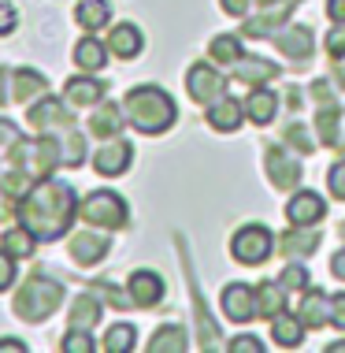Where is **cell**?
<instances>
[{
	"label": "cell",
	"instance_id": "cell-1",
	"mask_svg": "<svg viewBox=\"0 0 345 353\" xmlns=\"http://www.w3.org/2000/svg\"><path fill=\"white\" fill-rule=\"evenodd\" d=\"M19 223L34 231L37 242H56L71 231L79 219V194L71 183H56V179H41L30 186V194L15 205Z\"/></svg>",
	"mask_w": 345,
	"mask_h": 353
},
{
	"label": "cell",
	"instance_id": "cell-2",
	"mask_svg": "<svg viewBox=\"0 0 345 353\" xmlns=\"http://www.w3.org/2000/svg\"><path fill=\"white\" fill-rule=\"evenodd\" d=\"M123 112H127V123L138 134H167L171 127H175L178 119V104L175 97L164 90V85H134L127 93V101H123Z\"/></svg>",
	"mask_w": 345,
	"mask_h": 353
},
{
	"label": "cell",
	"instance_id": "cell-3",
	"mask_svg": "<svg viewBox=\"0 0 345 353\" xmlns=\"http://www.w3.org/2000/svg\"><path fill=\"white\" fill-rule=\"evenodd\" d=\"M60 305H63L60 279H49V275L34 272V275H26V279L19 283V290L12 298V312L26 323H41V320H49Z\"/></svg>",
	"mask_w": 345,
	"mask_h": 353
},
{
	"label": "cell",
	"instance_id": "cell-4",
	"mask_svg": "<svg viewBox=\"0 0 345 353\" xmlns=\"http://www.w3.org/2000/svg\"><path fill=\"white\" fill-rule=\"evenodd\" d=\"M8 160H12V168L26 171L37 183H41V179H52V171L63 168L60 164V138H52V134L23 138L19 134L12 145H8Z\"/></svg>",
	"mask_w": 345,
	"mask_h": 353
},
{
	"label": "cell",
	"instance_id": "cell-5",
	"mask_svg": "<svg viewBox=\"0 0 345 353\" xmlns=\"http://www.w3.org/2000/svg\"><path fill=\"white\" fill-rule=\"evenodd\" d=\"M79 219L101 231H123L130 223V208L115 190H93L79 201Z\"/></svg>",
	"mask_w": 345,
	"mask_h": 353
},
{
	"label": "cell",
	"instance_id": "cell-6",
	"mask_svg": "<svg viewBox=\"0 0 345 353\" xmlns=\"http://www.w3.org/2000/svg\"><path fill=\"white\" fill-rule=\"evenodd\" d=\"M271 253H275V234L264 223H245L230 238V256L245 268H260Z\"/></svg>",
	"mask_w": 345,
	"mask_h": 353
},
{
	"label": "cell",
	"instance_id": "cell-7",
	"mask_svg": "<svg viewBox=\"0 0 345 353\" xmlns=\"http://www.w3.org/2000/svg\"><path fill=\"white\" fill-rule=\"evenodd\" d=\"M26 123H30L37 134H52V138H60L63 130L79 127V123H74V116H71V104L60 101V97H52V93H45V97H37V101L30 104Z\"/></svg>",
	"mask_w": 345,
	"mask_h": 353
},
{
	"label": "cell",
	"instance_id": "cell-8",
	"mask_svg": "<svg viewBox=\"0 0 345 353\" xmlns=\"http://www.w3.org/2000/svg\"><path fill=\"white\" fill-rule=\"evenodd\" d=\"M186 93L194 97L197 104H212L216 97L227 93V74L216 68V60H197L194 68L186 71Z\"/></svg>",
	"mask_w": 345,
	"mask_h": 353
},
{
	"label": "cell",
	"instance_id": "cell-9",
	"mask_svg": "<svg viewBox=\"0 0 345 353\" xmlns=\"http://www.w3.org/2000/svg\"><path fill=\"white\" fill-rule=\"evenodd\" d=\"M134 164V145L127 138H104V145L97 149V157H93V171L104 179H115V175H127Z\"/></svg>",
	"mask_w": 345,
	"mask_h": 353
},
{
	"label": "cell",
	"instance_id": "cell-10",
	"mask_svg": "<svg viewBox=\"0 0 345 353\" xmlns=\"http://www.w3.org/2000/svg\"><path fill=\"white\" fill-rule=\"evenodd\" d=\"M264 168H267V179H271L275 190H297L301 186V164L286 152L282 145H267L264 149Z\"/></svg>",
	"mask_w": 345,
	"mask_h": 353
},
{
	"label": "cell",
	"instance_id": "cell-11",
	"mask_svg": "<svg viewBox=\"0 0 345 353\" xmlns=\"http://www.w3.org/2000/svg\"><path fill=\"white\" fill-rule=\"evenodd\" d=\"M127 294H130L134 309H156V305L164 301V294H167V283L160 279V272L138 268L127 279Z\"/></svg>",
	"mask_w": 345,
	"mask_h": 353
},
{
	"label": "cell",
	"instance_id": "cell-12",
	"mask_svg": "<svg viewBox=\"0 0 345 353\" xmlns=\"http://www.w3.org/2000/svg\"><path fill=\"white\" fill-rule=\"evenodd\" d=\"M286 219L297 227H320V219H327V201L315 190H293L286 201Z\"/></svg>",
	"mask_w": 345,
	"mask_h": 353
},
{
	"label": "cell",
	"instance_id": "cell-13",
	"mask_svg": "<svg viewBox=\"0 0 345 353\" xmlns=\"http://www.w3.org/2000/svg\"><path fill=\"white\" fill-rule=\"evenodd\" d=\"M104 93H108V82L97 79V74L82 71L74 74V79L63 82V101L71 104V108H93V104L104 101Z\"/></svg>",
	"mask_w": 345,
	"mask_h": 353
},
{
	"label": "cell",
	"instance_id": "cell-14",
	"mask_svg": "<svg viewBox=\"0 0 345 353\" xmlns=\"http://www.w3.org/2000/svg\"><path fill=\"white\" fill-rule=\"evenodd\" d=\"M67 250H71V261H74V264L93 268V264H101L104 256H108L112 242H108V234H101V227H97V231H79V234H71Z\"/></svg>",
	"mask_w": 345,
	"mask_h": 353
},
{
	"label": "cell",
	"instance_id": "cell-15",
	"mask_svg": "<svg viewBox=\"0 0 345 353\" xmlns=\"http://www.w3.org/2000/svg\"><path fill=\"white\" fill-rule=\"evenodd\" d=\"M275 49H279L286 60H309V56L315 52V34H312V26H304V23H293V26H282L279 34H275Z\"/></svg>",
	"mask_w": 345,
	"mask_h": 353
},
{
	"label": "cell",
	"instance_id": "cell-16",
	"mask_svg": "<svg viewBox=\"0 0 345 353\" xmlns=\"http://www.w3.org/2000/svg\"><path fill=\"white\" fill-rule=\"evenodd\" d=\"M205 119H208V127H212V130H219V134H234V130L245 123V101L223 93V97H216L212 104H208Z\"/></svg>",
	"mask_w": 345,
	"mask_h": 353
},
{
	"label": "cell",
	"instance_id": "cell-17",
	"mask_svg": "<svg viewBox=\"0 0 345 353\" xmlns=\"http://www.w3.org/2000/svg\"><path fill=\"white\" fill-rule=\"evenodd\" d=\"M219 305H223V316L234 320V323H249L256 316V290L249 283H230L223 286V298H219Z\"/></svg>",
	"mask_w": 345,
	"mask_h": 353
},
{
	"label": "cell",
	"instance_id": "cell-18",
	"mask_svg": "<svg viewBox=\"0 0 345 353\" xmlns=\"http://www.w3.org/2000/svg\"><path fill=\"white\" fill-rule=\"evenodd\" d=\"M279 93H271L267 85H249V97H245V119L253 127H267L279 116Z\"/></svg>",
	"mask_w": 345,
	"mask_h": 353
},
{
	"label": "cell",
	"instance_id": "cell-19",
	"mask_svg": "<svg viewBox=\"0 0 345 353\" xmlns=\"http://www.w3.org/2000/svg\"><path fill=\"white\" fill-rule=\"evenodd\" d=\"M145 49V34H141V26L134 23H115L108 30V52L119 56V60H134V56H141Z\"/></svg>",
	"mask_w": 345,
	"mask_h": 353
},
{
	"label": "cell",
	"instance_id": "cell-20",
	"mask_svg": "<svg viewBox=\"0 0 345 353\" xmlns=\"http://www.w3.org/2000/svg\"><path fill=\"white\" fill-rule=\"evenodd\" d=\"M279 245H282V256H290V261H304V256H312L315 250H320V227H297V223H290V231H282Z\"/></svg>",
	"mask_w": 345,
	"mask_h": 353
},
{
	"label": "cell",
	"instance_id": "cell-21",
	"mask_svg": "<svg viewBox=\"0 0 345 353\" xmlns=\"http://www.w3.org/2000/svg\"><path fill=\"white\" fill-rule=\"evenodd\" d=\"M123 119H127V112H123L119 104L101 101V104H93V116L85 123V130H90L93 138H115L123 130Z\"/></svg>",
	"mask_w": 345,
	"mask_h": 353
},
{
	"label": "cell",
	"instance_id": "cell-22",
	"mask_svg": "<svg viewBox=\"0 0 345 353\" xmlns=\"http://www.w3.org/2000/svg\"><path fill=\"white\" fill-rule=\"evenodd\" d=\"M297 316H301V323L309 331H320V327H327L331 323V294H323V290H304V298L301 305H297Z\"/></svg>",
	"mask_w": 345,
	"mask_h": 353
},
{
	"label": "cell",
	"instance_id": "cell-23",
	"mask_svg": "<svg viewBox=\"0 0 345 353\" xmlns=\"http://www.w3.org/2000/svg\"><path fill=\"white\" fill-rule=\"evenodd\" d=\"M49 93V79L34 68H19L12 71V101L15 104H34L37 97Z\"/></svg>",
	"mask_w": 345,
	"mask_h": 353
},
{
	"label": "cell",
	"instance_id": "cell-24",
	"mask_svg": "<svg viewBox=\"0 0 345 353\" xmlns=\"http://www.w3.org/2000/svg\"><path fill=\"white\" fill-rule=\"evenodd\" d=\"M71 60H74V68H79V71L97 74V71L104 68V63H108V41H101L97 34H85L82 41H74Z\"/></svg>",
	"mask_w": 345,
	"mask_h": 353
},
{
	"label": "cell",
	"instance_id": "cell-25",
	"mask_svg": "<svg viewBox=\"0 0 345 353\" xmlns=\"http://www.w3.org/2000/svg\"><path fill=\"white\" fill-rule=\"evenodd\" d=\"M230 74L245 85H267V82L279 79V68H275L271 60H264V56H242V60L230 68Z\"/></svg>",
	"mask_w": 345,
	"mask_h": 353
},
{
	"label": "cell",
	"instance_id": "cell-26",
	"mask_svg": "<svg viewBox=\"0 0 345 353\" xmlns=\"http://www.w3.org/2000/svg\"><path fill=\"white\" fill-rule=\"evenodd\" d=\"M286 286L279 279H264L260 286H256V316H267L275 320L279 312H286Z\"/></svg>",
	"mask_w": 345,
	"mask_h": 353
},
{
	"label": "cell",
	"instance_id": "cell-27",
	"mask_svg": "<svg viewBox=\"0 0 345 353\" xmlns=\"http://www.w3.org/2000/svg\"><path fill=\"white\" fill-rule=\"evenodd\" d=\"M304 323L297 312H279V316L271 320V339H275V346H282V350H297L301 346V339H304Z\"/></svg>",
	"mask_w": 345,
	"mask_h": 353
},
{
	"label": "cell",
	"instance_id": "cell-28",
	"mask_svg": "<svg viewBox=\"0 0 345 353\" xmlns=\"http://www.w3.org/2000/svg\"><path fill=\"white\" fill-rule=\"evenodd\" d=\"M108 19H112V4H108V0H79V8H74V23H79L85 34L104 30Z\"/></svg>",
	"mask_w": 345,
	"mask_h": 353
},
{
	"label": "cell",
	"instance_id": "cell-29",
	"mask_svg": "<svg viewBox=\"0 0 345 353\" xmlns=\"http://www.w3.org/2000/svg\"><path fill=\"white\" fill-rule=\"evenodd\" d=\"M67 323H71V327H82V331H93L101 323V301L93 298V294H79L74 305L67 309Z\"/></svg>",
	"mask_w": 345,
	"mask_h": 353
},
{
	"label": "cell",
	"instance_id": "cell-30",
	"mask_svg": "<svg viewBox=\"0 0 345 353\" xmlns=\"http://www.w3.org/2000/svg\"><path fill=\"white\" fill-rule=\"evenodd\" d=\"M145 350L149 353H186L189 342H186V331L178 323H167V327H156V335H152V342Z\"/></svg>",
	"mask_w": 345,
	"mask_h": 353
},
{
	"label": "cell",
	"instance_id": "cell-31",
	"mask_svg": "<svg viewBox=\"0 0 345 353\" xmlns=\"http://www.w3.org/2000/svg\"><path fill=\"white\" fill-rule=\"evenodd\" d=\"M208 52H212V60L219 63V68H234L238 60H242V37H234V34H216L212 37V45H208Z\"/></svg>",
	"mask_w": 345,
	"mask_h": 353
},
{
	"label": "cell",
	"instance_id": "cell-32",
	"mask_svg": "<svg viewBox=\"0 0 345 353\" xmlns=\"http://www.w3.org/2000/svg\"><path fill=\"white\" fill-rule=\"evenodd\" d=\"M60 164L63 168H82L85 164V134L79 127L60 134Z\"/></svg>",
	"mask_w": 345,
	"mask_h": 353
},
{
	"label": "cell",
	"instance_id": "cell-33",
	"mask_svg": "<svg viewBox=\"0 0 345 353\" xmlns=\"http://www.w3.org/2000/svg\"><path fill=\"white\" fill-rule=\"evenodd\" d=\"M0 245H4L8 253H15L19 261H26V256L37 250V238H34V231H26V227L19 223V227H8V231L0 234Z\"/></svg>",
	"mask_w": 345,
	"mask_h": 353
},
{
	"label": "cell",
	"instance_id": "cell-34",
	"mask_svg": "<svg viewBox=\"0 0 345 353\" xmlns=\"http://www.w3.org/2000/svg\"><path fill=\"white\" fill-rule=\"evenodd\" d=\"M37 183V179H30L26 171H19V168H12V171H4L0 175V197H8V201H23L26 194H30V186Z\"/></svg>",
	"mask_w": 345,
	"mask_h": 353
},
{
	"label": "cell",
	"instance_id": "cell-35",
	"mask_svg": "<svg viewBox=\"0 0 345 353\" xmlns=\"http://www.w3.org/2000/svg\"><path fill=\"white\" fill-rule=\"evenodd\" d=\"M134 346H138V331H134L130 323H112L108 335L101 342L104 353H130Z\"/></svg>",
	"mask_w": 345,
	"mask_h": 353
},
{
	"label": "cell",
	"instance_id": "cell-36",
	"mask_svg": "<svg viewBox=\"0 0 345 353\" xmlns=\"http://www.w3.org/2000/svg\"><path fill=\"white\" fill-rule=\"evenodd\" d=\"M275 279H279L290 294H293V290H301V294H304V290H309V283H312V275H309V268H304L301 261H290L279 275H275Z\"/></svg>",
	"mask_w": 345,
	"mask_h": 353
},
{
	"label": "cell",
	"instance_id": "cell-37",
	"mask_svg": "<svg viewBox=\"0 0 345 353\" xmlns=\"http://www.w3.org/2000/svg\"><path fill=\"white\" fill-rule=\"evenodd\" d=\"M290 19V8L286 12H271V15H260V19H245V26H242V34L245 37H264V34H271L279 23H286Z\"/></svg>",
	"mask_w": 345,
	"mask_h": 353
},
{
	"label": "cell",
	"instance_id": "cell-38",
	"mask_svg": "<svg viewBox=\"0 0 345 353\" xmlns=\"http://www.w3.org/2000/svg\"><path fill=\"white\" fill-rule=\"evenodd\" d=\"M60 350H63V353H93V350H97V342L90 339V331H82V327H71V331L63 335Z\"/></svg>",
	"mask_w": 345,
	"mask_h": 353
},
{
	"label": "cell",
	"instance_id": "cell-39",
	"mask_svg": "<svg viewBox=\"0 0 345 353\" xmlns=\"http://www.w3.org/2000/svg\"><path fill=\"white\" fill-rule=\"evenodd\" d=\"M282 141H286V145H297L301 152H312L315 145H320V141L309 134V127H301V123H290V127L282 130Z\"/></svg>",
	"mask_w": 345,
	"mask_h": 353
},
{
	"label": "cell",
	"instance_id": "cell-40",
	"mask_svg": "<svg viewBox=\"0 0 345 353\" xmlns=\"http://www.w3.org/2000/svg\"><path fill=\"white\" fill-rule=\"evenodd\" d=\"M323 49H327L331 60H345V23H334L327 37H323Z\"/></svg>",
	"mask_w": 345,
	"mask_h": 353
},
{
	"label": "cell",
	"instance_id": "cell-41",
	"mask_svg": "<svg viewBox=\"0 0 345 353\" xmlns=\"http://www.w3.org/2000/svg\"><path fill=\"white\" fill-rule=\"evenodd\" d=\"M15 261H19V256H15V253H8L4 245H0V294H4L8 286L15 283V275H19V268H15Z\"/></svg>",
	"mask_w": 345,
	"mask_h": 353
},
{
	"label": "cell",
	"instance_id": "cell-42",
	"mask_svg": "<svg viewBox=\"0 0 345 353\" xmlns=\"http://www.w3.org/2000/svg\"><path fill=\"white\" fill-rule=\"evenodd\" d=\"M327 190L334 201H345V160H338L331 171H327Z\"/></svg>",
	"mask_w": 345,
	"mask_h": 353
},
{
	"label": "cell",
	"instance_id": "cell-43",
	"mask_svg": "<svg viewBox=\"0 0 345 353\" xmlns=\"http://www.w3.org/2000/svg\"><path fill=\"white\" fill-rule=\"evenodd\" d=\"M227 350H230V353H260L264 342L256 339V335H234V339L227 342Z\"/></svg>",
	"mask_w": 345,
	"mask_h": 353
},
{
	"label": "cell",
	"instance_id": "cell-44",
	"mask_svg": "<svg viewBox=\"0 0 345 353\" xmlns=\"http://www.w3.org/2000/svg\"><path fill=\"white\" fill-rule=\"evenodd\" d=\"M19 26V8L8 4V0H0V37H8Z\"/></svg>",
	"mask_w": 345,
	"mask_h": 353
},
{
	"label": "cell",
	"instance_id": "cell-45",
	"mask_svg": "<svg viewBox=\"0 0 345 353\" xmlns=\"http://www.w3.org/2000/svg\"><path fill=\"white\" fill-rule=\"evenodd\" d=\"M331 323L338 331H345V290L331 294Z\"/></svg>",
	"mask_w": 345,
	"mask_h": 353
},
{
	"label": "cell",
	"instance_id": "cell-46",
	"mask_svg": "<svg viewBox=\"0 0 345 353\" xmlns=\"http://www.w3.org/2000/svg\"><path fill=\"white\" fill-rule=\"evenodd\" d=\"M219 4H223V12H227V15L245 19V15H249V8H253V0H219Z\"/></svg>",
	"mask_w": 345,
	"mask_h": 353
},
{
	"label": "cell",
	"instance_id": "cell-47",
	"mask_svg": "<svg viewBox=\"0 0 345 353\" xmlns=\"http://www.w3.org/2000/svg\"><path fill=\"white\" fill-rule=\"evenodd\" d=\"M15 138H19V127L12 119H0V145H12Z\"/></svg>",
	"mask_w": 345,
	"mask_h": 353
},
{
	"label": "cell",
	"instance_id": "cell-48",
	"mask_svg": "<svg viewBox=\"0 0 345 353\" xmlns=\"http://www.w3.org/2000/svg\"><path fill=\"white\" fill-rule=\"evenodd\" d=\"M327 15L331 23H345V0H327Z\"/></svg>",
	"mask_w": 345,
	"mask_h": 353
},
{
	"label": "cell",
	"instance_id": "cell-49",
	"mask_svg": "<svg viewBox=\"0 0 345 353\" xmlns=\"http://www.w3.org/2000/svg\"><path fill=\"white\" fill-rule=\"evenodd\" d=\"M331 272H334V279L345 283V250H338V253L331 256Z\"/></svg>",
	"mask_w": 345,
	"mask_h": 353
},
{
	"label": "cell",
	"instance_id": "cell-50",
	"mask_svg": "<svg viewBox=\"0 0 345 353\" xmlns=\"http://www.w3.org/2000/svg\"><path fill=\"white\" fill-rule=\"evenodd\" d=\"M0 353H26V342H19V339H0Z\"/></svg>",
	"mask_w": 345,
	"mask_h": 353
},
{
	"label": "cell",
	"instance_id": "cell-51",
	"mask_svg": "<svg viewBox=\"0 0 345 353\" xmlns=\"http://www.w3.org/2000/svg\"><path fill=\"white\" fill-rule=\"evenodd\" d=\"M334 149H345V108H342V119H338V134H334Z\"/></svg>",
	"mask_w": 345,
	"mask_h": 353
},
{
	"label": "cell",
	"instance_id": "cell-52",
	"mask_svg": "<svg viewBox=\"0 0 345 353\" xmlns=\"http://www.w3.org/2000/svg\"><path fill=\"white\" fill-rule=\"evenodd\" d=\"M334 82H338L342 90H345V68H334Z\"/></svg>",
	"mask_w": 345,
	"mask_h": 353
},
{
	"label": "cell",
	"instance_id": "cell-53",
	"mask_svg": "<svg viewBox=\"0 0 345 353\" xmlns=\"http://www.w3.org/2000/svg\"><path fill=\"white\" fill-rule=\"evenodd\" d=\"M0 104H8V90H4V71H0Z\"/></svg>",
	"mask_w": 345,
	"mask_h": 353
},
{
	"label": "cell",
	"instance_id": "cell-54",
	"mask_svg": "<svg viewBox=\"0 0 345 353\" xmlns=\"http://www.w3.org/2000/svg\"><path fill=\"white\" fill-rule=\"evenodd\" d=\"M256 8H275V4H282V0H253Z\"/></svg>",
	"mask_w": 345,
	"mask_h": 353
},
{
	"label": "cell",
	"instance_id": "cell-55",
	"mask_svg": "<svg viewBox=\"0 0 345 353\" xmlns=\"http://www.w3.org/2000/svg\"><path fill=\"white\" fill-rule=\"evenodd\" d=\"M327 353H345V342H331V346H327Z\"/></svg>",
	"mask_w": 345,
	"mask_h": 353
},
{
	"label": "cell",
	"instance_id": "cell-56",
	"mask_svg": "<svg viewBox=\"0 0 345 353\" xmlns=\"http://www.w3.org/2000/svg\"><path fill=\"white\" fill-rule=\"evenodd\" d=\"M342 238H345V219H342Z\"/></svg>",
	"mask_w": 345,
	"mask_h": 353
}]
</instances>
